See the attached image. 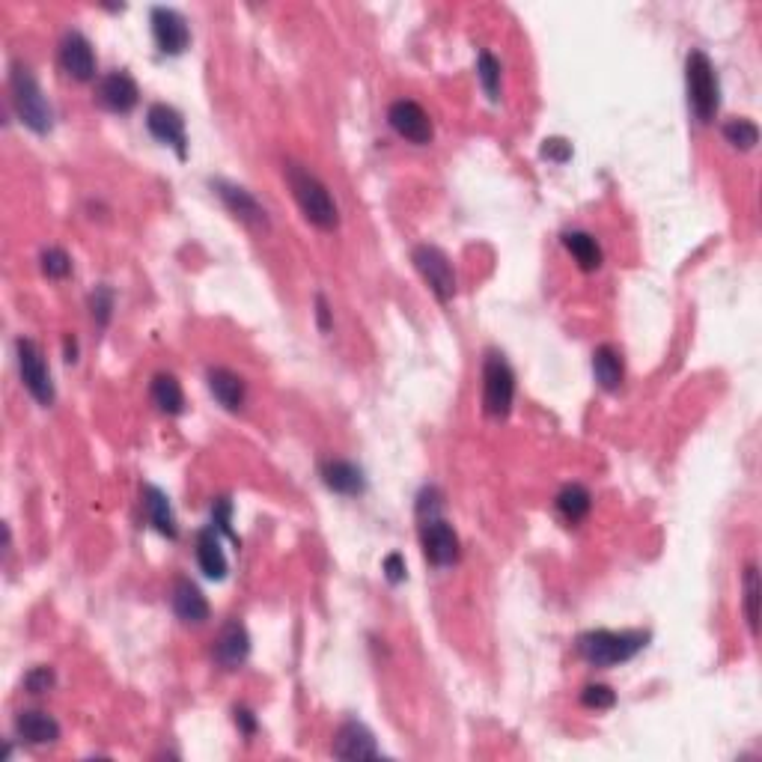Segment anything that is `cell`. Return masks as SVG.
<instances>
[{"mask_svg": "<svg viewBox=\"0 0 762 762\" xmlns=\"http://www.w3.org/2000/svg\"><path fill=\"white\" fill-rule=\"evenodd\" d=\"M411 259H414L420 277L426 280V286L432 289V295L441 304H447L456 295V271H453L450 256L444 254L441 248H435V245H417Z\"/></svg>", "mask_w": 762, "mask_h": 762, "instance_id": "52a82bcc", "label": "cell"}, {"mask_svg": "<svg viewBox=\"0 0 762 762\" xmlns=\"http://www.w3.org/2000/svg\"><path fill=\"white\" fill-rule=\"evenodd\" d=\"M149 21H152V39H155V45H158L161 54L176 57V54H182V51L191 45L188 21H185L176 9H170V6H155V9L149 12Z\"/></svg>", "mask_w": 762, "mask_h": 762, "instance_id": "30bf717a", "label": "cell"}, {"mask_svg": "<svg viewBox=\"0 0 762 762\" xmlns=\"http://www.w3.org/2000/svg\"><path fill=\"white\" fill-rule=\"evenodd\" d=\"M206 384H209V393L218 399V405H224L227 411H242V408H245L248 387H245V379L236 376L233 370H227V367H212V370L206 373Z\"/></svg>", "mask_w": 762, "mask_h": 762, "instance_id": "d6986e66", "label": "cell"}, {"mask_svg": "<svg viewBox=\"0 0 762 762\" xmlns=\"http://www.w3.org/2000/svg\"><path fill=\"white\" fill-rule=\"evenodd\" d=\"M581 703H584L587 709H596V712H602V709H614V703H617V694H614V688L593 682V685H587V688L581 691Z\"/></svg>", "mask_w": 762, "mask_h": 762, "instance_id": "1f68e13d", "label": "cell"}, {"mask_svg": "<svg viewBox=\"0 0 762 762\" xmlns=\"http://www.w3.org/2000/svg\"><path fill=\"white\" fill-rule=\"evenodd\" d=\"M233 715H236V727H239V730H242L245 736H254V733H256L254 712H251V709H245V706H239V709H236Z\"/></svg>", "mask_w": 762, "mask_h": 762, "instance_id": "74e56055", "label": "cell"}, {"mask_svg": "<svg viewBox=\"0 0 762 762\" xmlns=\"http://www.w3.org/2000/svg\"><path fill=\"white\" fill-rule=\"evenodd\" d=\"M212 655H215V661L224 670H239L248 661V655H251V635H248V629L239 620H230L221 629L218 640H215V652Z\"/></svg>", "mask_w": 762, "mask_h": 762, "instance_id": "e0dca14e", "label": "cell"}, {"mask_svg": "<svg viewBox=\"0 0 762 762\" xmlns=\"http://www.w3.org/2000/svg\"><path fill=\"white\" fill-rule=\"evenodd\" d=\"M54 685H57V676H54V670H51V667H45V664L33 667V670L24 676V688H27V694H48Z\"/></svg>", "mask_w": 762, "mask_h": 762, "instance_id": "d6a6232c", "label": "cell"}, {"mask_svg": "<svg viewBox=\"0 0 762 762\" xmlns=\"http://www.w3.org/2000/svg\"><path fill=\"white\" fill-rule=\"evenodd\" d=\"M542 158L554 161V164H566L572 158V143L563 140V137H548L542 143Z\"/></svg>", "mask_w": 762, "mask_h": 762, "instance_id": "e575fe53", "label": "cell"}, {"mask_svg": "<svg viewBox=\"0 0 762 762\" xmlns=\"http://www.w3.org/2000/svg\"><path fill=\"white\" fill-rule=\"evenodd\" d=\"M724 140L730 146L748 152V149H754L760 143V128H757V123L745 120V117L742 120H730V123H724Z\"/></svg>", "mask_w": 762, "mask_h": 762, "instance_id": "f1b7e54d", "label": "cell"}, {"mask_svg": "<svg viewBox=\"0 0 762 762\" xmlns=\"http://www.w3.org/2000/svg\"><path fill=\"white\" fill-rule=\"evenodd\" d=\"M387 123H390V128H393L402 140H408V143H414V146H426V143H432V137H435V128H432L429 114H426L414 99H399V102H393V105L387 108Z\"/></svg>", "mask_w": 762, "mask_h": 762, "instance_id": "9c48e42d", "label": "cell"}, {"mask_svg": "<svg viewBox=\"0 0 762 762\" xmlns=\"http://www.w3.org/2000/svg\"><path fill=\"white\" fill-rule=\"evenodd\" d=\"M15 358H18V373H21V381L27 387V393L42 405H54V381H51V370L39 352V346L27 337H18L15 340Z\"/></svg>", "mask_w": 762, "mask_h": 762, "instance_id": "8992f818", "label": "cell"}, {"mask_svg": "<svg viewBox=\"0 0 762 762\" xmlns=\"http://www.w3.org/2000/svg\"><path fill=\"white\" fill-rule=\"evenodd\" d=\"M283 176H286V182H289V188H292V197H295L298 209L304 212V218H307L313 227H319V230H325V233H331V230L340 227V209H337V203H334L328 185H325L316 173H310L304 164L289 161V164L283 167Z\"/></svg>", "mask_w": 762, "mask_h": 762, "instance_id": "6da1fadb", "label": "cell"}, {"mask_svg": "<svg viewBox=\"0 0 762 762\" xmlns=\"http://www.w3.org/2000/svg\"><path fill=\"white\" fill-rule=\"evenodd\" d=\"M96 99L111 114H131L140 102V90H137V81L128 75L126 69H117V72H108L99 81Z\"/></svg>", "mask_w": 762, "mask_h": 762, "instance_id": "4fadbf2b", "label": "cell"}, {"mask_svg": "<svg viewBox=\"0 0 762 762\" xmlns=\"http://www.w3.org/2000/svg\"><path fill=\"white\" fill-rule=\"evenodd\" d=\"M42 271L48 274V277H54V280H63V277H69L72 274V259L69 254L63 251V248H48V251H42Z\"/></svg>", "mask_w": 762, "mask_h": 762, "instance_id": "4dcf8cb0", "label": "cell"}, {"mask_svg": "<svg viewBox=\"0 0 762 762\" xmlns=\"http://www.w3.org/2000/svg\"><path fill=\"white\" fill-rule=\"evenodd\" d=\"M322 480L331 492L337 495H361L367 489V480H364V471L352 462H343V459H331L322 465Z\"/></svg>", "mask_w": 762, "mask_h": 762, "instance_id": "ffe728a7", "label": "cell"}, {"mask_svg": "<svg viewBox=\"0 0 762 762\" xmlns=\"http://www.w3.org/2000/svg\"><path fill=\"white\" fill-rule=\"evenodd\" d=\"M381 569H384V578H387L390 584H402V581H405V557H402L399 551L387 554L384 563H381Z\"/></svg>", "mask_w": 762, "mask_h": 762, "instance_id": "d590c367", "label": "cell"}, {"mask_svg": "<svg viewBox=\"0 0 762 762\" xmlns=\"http://www.w3.org/2000/svg\"><path fill=\"white\" fill-rule=\"evenodd\" d=\"M316 322H319V331L322 334H328L331 328H334V322H331V307H328V298L319 292L316 295Z\"/></svg>", "mask_w": 762, "mask_h": 762, "instance_id": "8d00e7d4", "label": "cell"}, {"mask_svg": "<svg viewBox=\"0 0 762 762\" xmlns=\"http://www.w3.org/2000/svg\"><path fill=\"white\" fill-rule=\"evenodd\" d=\"M233 504H230V498H218L215 504H212V527L218 530V533H224V536H230L233 542H239V536L233 533Z\"/></svg>", "mask_w": 762, "mask_h": 762, "instance_id": "836d02e7", "label": "cell"}, {"mask_svg": "<svg viewBox=\"0 0 762 762\" xmlns=\"http://www.w3.org/2000/svg\"><path fill=\"white\" fill-rule=\"evenodd\" d=\"M15 736L27 745H54L60 739V724L48 715V712H39V709H24L15 715Z\"/></svg>", "mask_w": 762, "mask_h": 762, "instance_id": "ac0fdd59", "label": "cell"}, {"mask_svg": "<svg viewBox=\"0 0 762 762\" xmlns=\"http://www.w3.org/2000/svg\"><path fill=\"white\" fill-rule=\"evenodd\" d=\"M477 78H480L489 102H498L501 99V63H498L495 54L480 51V57H477Z\"/></svg>", "mask_w": 762, "mask_h": 762, "instance_id": "83f0119b", "label": "cell"}, {"mask_svg": "<svg viewBox=\"0 0 762 762\" xmlns=\"http://www.w3.org/2000/svg\"><path fill=\"white\" fill-rule=\"evenodd\" d=\"M9 93H12V108L18 114V120L36 134H48L54 126V111L48 105V99L42 96L30 66L24 63H12L9 72Z\"/></svg>", "mask_w": 762, "mask_h": 762, "instance_id": "3957f363", "label": "cell"}, {"mask_svg": "<svg viewBox=\"0 0 762 762\" xmlns=\"http://www.w3.org/2000/svg\"><path fill=\"white\" fill-rule=\"evenodd\" d=\"M215 191H218V197L224 200V206H227V209H230V212H233V215L242 221V224H248L251 230H259V233H265V230L271 227L265 206L256 200L248 188H242V185H233V182H224V179H218V182H215Z\"/></svg>", "mask_w": 762, "mask_h": 762, "instance_id": "7c38bea8", "label": "cell"}, {"mask_svg": "<svg viewBox=\"0 0 762 762\" xmlns=\"http://www.w3.org/2000/svg\"><path fill=\"white\" fill-rule=\"evenodd\" d=\"M60 66L75 81H93L96 78V54L84 33L69 30L60 42Z\"/></svg>", "mask_w": 762, "mask_h": 762, "instance_id": "5bb4252c", "label": "cell"}, {"mask_svg": "<svg viewBox=\"0 0 762 762\" xmlns=\"http://www.w3.org/2000/svg\"><path fill=\"white\" fill-rule=\"evenodd\" d=\"M515 399V373L501 352H489L483 361V408L489 417L504 420Z\"/></svg>", "mask_w": 762, "mask_h": 762, "instance_id": "5b68a950", "label": "cell"}, {"mask_svg": "<svg viewBox=\"0 0 762 762\" xmlns=\"http://www.w3.org/2000/svg\"><path fill=\"white\" fill-rule=\"evenodd\" d=\"M420 545L426 560L438 569L453 566L459 560V536L441 515L420 521Z\"/></svg>", "mask_w": 762, "mask_h": 762, "instance_id": "ba28073f", "label": "cell"}, {"mask_svg": "<svg viewBox=\"0 0 762 762\" xmlns=\"http://www.w3.org/2000/svg\"><path fill=\"white\" fill-rule=\"evenodd\" d=\"M170 605H173V614L185 623V626H200L209 620L212 608L203 596V590L188 581V578H176L173 584V593H170Z\"/></svg>", "mask_w": 762, "mask_h": 762, "instance_id": "2e32d148", "label": "cell"}, {"mask_svg": "<svg viewBox=\"0 0 762 762\" xmlns=\"http://www.w3.org/2000/svg\"><path fill=\"white\" fill-rule=\"evenodd\" d=\"M742 593H745V617H748L751 635H757L760 632V572H757L754 563L745 569Z\"/></svg>", "mask_w": 762, "mask_h": 762, "instance_id": "4316f807", "label": "cell"}, {"mask_svg": "<svg viewBox=\"0 0 762 762\" xmlns=\"http://www.w3.org/2000/svg\"><path fill=\"white\" fill-rule=\"evenodd\" d=\"M197 563L203 569L206 578L212 581H224L227 578V554L221 548V539H218V530L215 527H206L197 533Z\"/></svg>", "mask_w": 762, "mask_h": 762, "instance_id": "44dd1931", "label": "cell"}, {"mask_svg": "<svg viewBox=\"0 0 762 762\" xmlns=\"http://www.w3.org/2000/svg\"><path fill=\"white\" fill-rule=\"evenodd\" d=\"M563 245H566L569 254L575 256V262L584 271H596L602 265V248H599V242L590 233H581V230L563 233Z\"/></svg>", "mask_w": 762, "mask_h": 762, "instance_id": "484cf974", "label": "cell"}, {"mask_svg": "<svg viewBox=\"0 0 762 762\" xmlns=\"http://www.w3.org/2000/svg\"><path fill=\"white\" fill-rule=\"evenodd\" d=\"M685 90H688V108L697 123L709 126L721 108V84L712 60L703 51H691L685 57Z\"/></svg>", "mask_w": 762, "mask_h": 762, "instance_id": "7a4b0ae2", "label": "cell"}, {"mask_svg": "<svg viewBox=\"0 0 762 762\" xmlns=\"http://www.w3.org/2000/svg\"><path fill=\"white\" fill-rule=\"evenodd\" d=\"M90 313H93V322L99 328H105L111 322V313H114V292L108 286H96V292L90 295Z\"/></svg>", "mask_w": 762, "mask_h": 762, "instance_id": "f546056e", "label": "cell"}, {"mask_svg": "<svg viewBox=\"0 0 762 762\" xmlns=\"http://www.w3.org/2000/svg\"><path fill=\"white\" fill-rule=\"evenodd\" d=\"M152 402L158 405V411L164 414H182L185 411V393H182V384L176 376L170 373H158L152 379Z\"/></svg>", "mask_w": 762, "mask_h": 762, "instance_id": "cb8c5ba5", "label": "cell"}, {"mask_svg": "<svg viewBox=\"0 0 762 762\" xmlns=\"http://www.w3.org/2000/svg\"><path fill=\"white\" fill-rule=\"evenodd\" d=\"M146 128L155 140L167 143L170 149H176L179 158H188V134H185V120L176 108L155 102L146 111Z\"/></svg>", "mask_w": 762, "mask_h": 762, "instance_id": "8fae6325", "label": "cell"}, {"mask_svg": "<svg viewBox=\"0 0 762 762\" xmlns=\"http://www.w3.org/2000/svg\"><path fill=\"white\" fill-rule=\"evenodd\" d=\"M63 346H66V361L75 364V361H78V343H75V337H66Z\"/></svg>", "mask_w": 762, "mask_h": 762, "instance_id": "f35d334b", "label": "cell"}, {"mask_svg": "<svg viewBox=\"0 0 762 762\" xmlns=\"http://www.w3.org/2000/svg\"><path fill=\"white\" fill-rule=\"evenodd\" d=\"M590 507H593V495L581 486V483H569L560 489L557 495V509L560 515L569 521V524H578L590 515Z\"/></svg>", "mask_w": 762, "mask_h": 762, "instance_id": "d4e9b609", "label": "cell"}, {"mask_svg": "<svg viewBox=\"0 0 762 762\" xmlns=\"http://www.w3.org/2000/svg\"><path fill=\"white\" fill-rule=\"evenodd\" d=\"M593 376H596L602 390L617 393V390L623 387V379H626L623 355H620L614 346H599V349L593 352Z\"/></svg>", "mask_w": 762, "mask_h": 762, "instance_id": "7402d4cb", "label": "cell"}, {"mask_svg": "<svg viewBox=\"0 0 762 762\" xmlns=\"http://www.w3.org/2000/svg\"><path fill=\"white\" fill-rule=\"evenodd\" d=\"M143 507H146L149 524H152L158 533H164V536H170V539L179 536V527H176V518H173V509H170V498H167L161 489L146 486V489H143Z\"/></svg>", "mask_w": 762, "mask_h": 762, "instance_id": "603a6c76", "label": "cell"}, {"mask_svg": "<svg viewBox=\"0 0 762 762\" xmlns=\"http://www.w3.org/2000/svg\"><path fill=\"white\" fill-rule=\"evenodd\" d=\"M334 757L340 760H376L381 748L361 721H346L334 736Z\"/></svg>", "mask_w": 762, "mask_h": 762, "instance_id": "9a60e30c", "label": "cell"}, {"mask_svg": "<svg viewBox=\"0 0 762 762\" xmlns=\"http://www.w3.org/2000/svg\"><path fill=\"white\" fill-rule=\"evenodd\" d=\"M649 643L646 632H584L578 637V655L593 667H614L632 661L637 652Z\"/></svg>", "mask_w": 762, "mask_h": 762, "instance_id": "277c9868", "label": "cell"}]
</instances>
